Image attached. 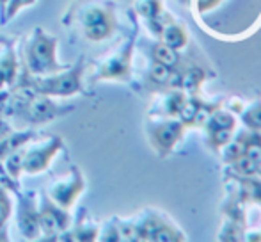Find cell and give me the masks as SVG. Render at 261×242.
Instances as JSON below:
<instances>
[{
    "label": "cell",
    "instance_id": "1",
    "mask_svg": "<svg viewBox=\"0 0 261 242\" xmlns=\"http://www.w3.org/2000/svg\"><path fill=\"white\" fill-rule=\"evenodd\" d=\"M54 43L46 41V38H41L34 43L32 52L29 50V68L32 71H50L57 69L59 66L54 61Z\"/></svg>",
    "mask_w": 261,
    "mask_h": 242
}]
</instances>
